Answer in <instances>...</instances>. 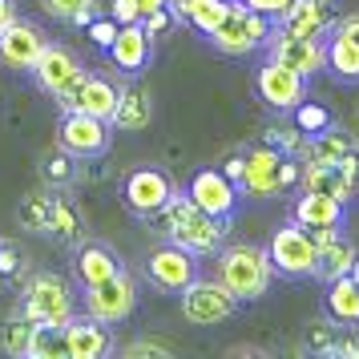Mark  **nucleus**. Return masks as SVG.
I'll return each mask as SVG.
<instances>
[{
  "label": "nucleus",
  "mask_w": 359,
  "mask_h": 359,
  "mask_svg": "<svg viewBox=\"0 0 359 359\" xmlns=\"http://www.w3.org/2000/svg\"><path fill=\"white\" fill-rule=\"evenodd\" d=\"M226 222L230 218H214L206 214L198 202H190L186 190L170 198V206L162 210V234L165 243L182 246V250H190L198 259H214L222 246H226Z\"/></svg>",
  "instance_id": "nucleus-1"
},
{
  "label": "nucleus",
  "mask_w": 359,
  "mask_h": 359,
  "mask_svg": "<svg viewBox=\"0 0 359 359\" xmlns=\"http://www.w3.org/2000/svg\"><path fill=\"white\" fill-rule=\"evenodd\" d=\"M214 259H218V278L238 294V303H259L275 283V262L266 255V246L230 243Z\"/></svg>",
  "instance_id": "nucleus-2"
},
{
  "label": "nucleus",
  "mask_w": 359,
  "mask_h": 359,
  "mask_svg": "<svg viewBox=\"0 0 359 359\" xmlns=\"http://www.w3.org/2000/svg\"><path fill=\"white\" fill-rule=\"evenodd\" d=\"M271 33H275V20L271 17L255 13L250 4H243V0H230L226 17L218 20V29L206 36V45L218 49L222 57H250L255 49L266 45Z\"/></svg>",
  "instance_id": "nucleus-3"
},
{
  "label": "nucleus",
  "mask_w": 359,
  "mask_h": 359,
  "mask_svg": "<svg viewBox=\"0 0 359 359\" xmlns=\"http://www.w3.org/2000/svg\"><path fill=\"white\" fill-rule=\"evenodd\" d=\"M20 307L29 311L33 323H53V327H65L77 315L69 283L61 275H53V271H33L29 275L25 291H20Z\"/></svg>",
  "instance_id": "nucleus-4"
},
{
  "label": "nucleus",
  "mask_w": 359,
  "mask_h": 359,
  "mask_svg": "<svg viewBox=\"0 0 359 359\" xmlns=\"http://www.w3.org/2000/svg\"><path fill=\"white\" fill-rule=\"evenodd\" d=\"M266 255L275 262V275L283 278H315V266H319V246L311 238V230L303 222H283V226L271 234L266 243Z\"/></svg>",
  "instance_id": "nucleus-5"
},
{
  "label": "nucleus",
  "mask_w": 359,
  "mask_h": 359,
  "mask_svg": "<svg viewBox=\"0 0 359 359\" xmlns=\"http://www.w3.org/2000/svg\"><path fill=\"white\" fill-rule=\"evenodd\" d=\"M174 194H178V186L162 165H133L121 178V202L137 218H162V210L170 206Z\"/></svg>",
  "instance_id": "nucleus-6"
},
{
  "label": "nucleus",
  "mask_w": 359,
  "mask_h": 359,
  "mask_svg": "<svg viewBox=\"0 0 359 359\" xmlns=\"http://www.w3.org/2000/svg\"><path fill=\"white\" fill-rule=\"evenodd\" d=\"M178 299L190 327H218L234 319V311H238V294L230 291L222 278H194Z\"/></svg>",
  "instance_id": "nucleus-7"
},
{
  "label": "nucleus",
  "mask_w": 359,
  "mask_h": 359,
  "mask_svg": "<svg viewBox=\"0 0 359 359\" xmlns=\"http://www.w3.org/2000/svg\"><path fill=\"white\" fill-rule=\"evenodd\" d=\"M137 307V283L133 275L121 266L117 275H109L105 283H93V287H85V315H93L101 323H126Z\"/></svg>",
  "instance_id": "nucleus-8"
},
{
  "label": "nucleus",
  "mask_w": 359,
  "mask_h": 359,
  "mask_svg": "<svg viewBox=\"0 0 359 359\" xmlns=\"http://www.w3.org/2000/svg\"><path fill=\"white\" fill-rule=\"evenodd\" d=\"M283 162L287 154H278L275 146H246V170H243V182L238 190L246 198H259V202H271V198H283L287 194V182H283Z\"/></svg>",
  "instance_id": "nucleus-9"
},
{
  "label": "nucleus",
  "mask_w": 359,
  "mask_h": 359,
  "mask_svg": "<svg viewBox=\"0 0 359 359\" xmlns=\"http://www.w3.org/2000/svg\"><path fill=\"white\" fill-rule=\"evenodd\" d=\"M146 278L162 294H182L198 278V255H190L174 243H162L158 250L146 255Z\"/></svg>",
  "instance_id": "nucleus-10"
},
{
  "label": "nucleus",
  "mask_w": 359,
  "mask_h": 359,
  "mask_svg": "<svg viewBox=\"0 0 359 359\" xmlns=\"http://www.w3.org/2000/svg\"><path fill=\"white\" fill-rule=\"evenodd\" d=\"M255 93H259V101H266L271 109L291 114L294 105L307 97V77L294 73V69H287V65H278V61H271V57H262V65L255 69Z\"/></svg>",
  "instance_id": "nucleus-11"
},
{
  "label": "nucleus",
  "mask_w": 359,
  "mask_h": 359,
  "mask_svg": "<svg viewBox=\"0 0 359 359\" xmlns=\"http://www.w3.org/2000/svg\"><path fill=\"white\" fill-rule=\"evenodd\" d=\"M117 93H121V85H114L105 73H89L85 69L77 81L69 85L65 93L57 97V105L65 109V114H93V117H114V109H117Z\"/></svg>",
  "instance_id": "nucleus-12"
},
{
  "label": "nucleus",
  "mask_w": 359,
  "mask_h": 359,
  "mask_svg": "<svg viewBox=\"0 0 359 359\" xmlns=\"http://www.w3.org/2000/svg\"><path fill=\"white\" fill-rule=\"evenodd\" d=\"M262 49H266L271 61L303 73L307 81L315 73H323V41H315V36H299V33H287V29H275V33L266 36Z\"/></svg>",
  "instance_id": "nucleus-13"
},
{
  "label": "nucleus",
  "mask_w": 359,
  "mask_h": 359,
  "mask_svg": "<svg viewBox=\"0 0 359 359\" xmlns=\"http://www.w3.org/2000/svg\"><path fill=\"white\" fill-rule=\"evenodd\" d=\"M109 137H114V126L105 117L77 114V109L61 117V130H57V142L77 158H101L109 149Z\"/></svg>",
  "instance_id": "nucleus-14"
},
{
  "label": "nucleus",
  "mask_w": 359,
  "mask_h": 359,
  "mask_svg": "<svg viewBox=\"0 0 359 359\" xmlns=\"http://www.w3.org/2000/svg\"><path fill=\"white\" fill-rule=\"evenodd\" d=\"M49 45V36L41 25L33 20H13L4 33H0V65L4 69H17V73H33V65L41 61V53Z\"/></svg>",
  "instance_id": "nucleus-15"
},
{
  "label": "nucleus",
  "mask_w": 359,
  "mask_h": 359,
  "mask_svg": "<svg viewBox=\"0 0 359 359\" xmlns=\"http://www.w3.org/2000/svg\"><path fill=\"white\" fill-rule=\"evenodd\" d=\"M186 194H190V202H198L206 214H214V218H230L234 206H238V194H243V190H238L218 165H202V170L190 174Z\"/></svg>",
  "instance_id": "nucleus-16"
},
{
  "label": "nucleus",
  "mask_w": 359,
  "mask_h": 359,
  "mask_svg": "<svg viewBox=\"0 0 359 359\" xmlns=\"http://www.w3.org/2000/svg\"><path fill=\"white\" fill-rule=\"evenodd\" d=\"M85 73V65H81V57L69 49V45H45V53H41V61L33 65V81H36V89H45L49 97H61L69 85L77 81Z\"/></svg>",
  "instance_id": "nucleus-17"
},
{
  "label": "nucleus",
  "mask_w": 359,
  "mask_h": 359,
  "mask_svg": "<svg viewBox=\"0 0 359 359\" xmlns=\"http://www.w3.org/2000/svg\"><path fill=\"white\" fill-rule=\"evenodd\" d=\"M335 25H339V13H335L331 0H291L287 13L275 20V29H287V33H299V36H315V41H323Z\"/></svg>",
  "instance_id": "nucleus-18"
},
{
  "label": "nucleus",
  "mask_w": 359,
  "mask_h": 359,
  "mask_svg": "<svg viewBox=\"0 0 359 359\" xmlns=\"http://www.w3.org/2000/svg\"><path fill=\"white\" fill-rule=\"evenodd\" d=\"M65 343L69 359H105L114 351V331L93 315H73L65 323Z\"/></svg>",
  "instance_id": "nucleus-19"
},
{
  "label": "nucleus",
  "mask_w": 359,
  "mask_h": 359,
  "mask_svg": "<svg viewBox=\"0 0 359 359\" xmlns=\"http://www.w3.org/2000/svg\"><path fill=\"white\" fill-rule=\"evenodd\" d=\"M105 57L114 61V69L137 77V73L149 65V57H154V41H149V33L142 29V20H137V25H121L117 36H114V45L105 49Z\"/></svg>",
  "instance_id": "nucleus-20"
},
{
  "label": "nucleus",
  "mask_w": 359,
  "mask_h": 359,
  "mask_svg": "<svg viewBox=\"0 0 359 359\" xmlns=\"http://www.w3.org/2000/svg\"><path fill=\"white\" fill-rule=\"evenodd\" d=\"M121 271V259L109 243L101 238H85L81 246H73V275L81 287H93V283H105L109 275Z\"/></svg>",
  "instance_id": "nucleus-21"
},
{
  "label": "nucleus",
  "mask_w": 359,
  "mask_h": 359,
  "mask_svg": "<svg viewBox=\"0 0 359 359\" xmlns=\"http://www.w3.org/2000/svg\"><path fill=\"white\" fill-rule=\"evenodd\" d=\"M149 121H154V97H149V89L142 81H126L121 93H117V109L109 117V126L121 133H142V130H149Z\"/></svg>",
  "instance_id": "nucleus-22"
},
{
  "label": "nucleus",
  "mask_w": 359,
  "mask_h": 359,
  "mask_svg": "<svg viewBox=\"0 0 359 359\" xmlns=\"http://www.w3.org/2000/svg\"><path fill=\"white\" fill-rule=\"evenodd\" d=\"M323 73H331L339 85H359V41L331 29L323 36Z\"/></svg>",
  "instance_id": "nucleus-23"
},
{
  "label": "nucleus",
  "mask_w": 359,
  "mask_h": 359,
  "mask_svg": "<svg viewBox=\"0 0 359 359\" xmlns=\"http://www.w3.org/2000/svg\"><path fill=\"white\" fill-rule=\"evenodd\" d=\"M299 190L339 198V202H351V198L359 194L355 186L347 182V174H343L339 165H331V162H311V158H303V178H299Z\"/></svg>",
  "instance_id": "nucleus-24"
},
{
  "label": "nucleus",
  "mask_w": 359,
  "mask_h": 359,
  "mask_svg": "<svg viewBox=\"0 0 359 359\" xmlns=\"http://www.w3.org/2000/svg\"><path fill=\"white\" fill-rule=\"evenodd\" d=\"M343 214H347V202H339V198L299 190L291 218H294V222H303L307 230H315V226H343Z\"/></svg>",
  "instance_id": "nucleus-25"
},
{
  "label": "nucleus",
  "mask_w": 359,
  "mask_h": 359,
  "mask_svg": "<svg viewBox=\"0 0 359 359\" xmlns=\"http://www.w3.org/2000/svg\"><path fill=\"white\" fill-rule=\"evenodd\" d=\"M230 0H170V13L178 17V25L194 29L198 36H210L218 29V20L226 17Z\"/></svg>",
  "instance_id": "nucleus-26"
},
{
  "label": "nucleus",
  "mask_w": 359,
  "mask_h": 359,
  "mask_svg": "<svg viewBox=\"0 0 359 359\" xmlns=\"http://www.w3.org/2000/svg\"><path fill=\"white\" fill-rule=\"evenodd\" d=\"M49 234L61 246H81L85 243V218H81V210H77L73 198H61V194L49 198Z\"/></svg>",
  "instance_id": "nucleus-27"
},
{
  "label": "nucleus",
  "mask_w": 359,
  "mask_h": 359,
  "mask_svg": "<svg viewBox=\"0 0 359 359\" xmlns=\"http://www.w3.org/2000/svg\"><path fill=\"white\" fill-rule=\"evenodd\" d=\"M327 315L343 327H359V283L351 275L327 283Z\"/></svg>",
  "instance_id": "nucleus-28"
},
{
  "label": "nucleus",
  "mask_w": 359,
  "mask_h": 359,
  "mask_svg": "<svg viewBox=\"0 0 359 359\" xmlns=\"http://www.w3.org/2000/svg\"><path fill=\"white\" fill-rule=\"evenodd\" d=\"M33 331H36V323L29 319V311L25 307L8 311V315L0 319V351H4V355H17V359H29Z\"/></svg>",
  "instance_id": "nucleus-29"
},
{
  "label": "nucleus",
  "mask_w": 359,
  "mask_h": 359,
  "mask_svg": "<svg viewBox=\"0 0 359 359\" xmlns=\"http://www.w3.org/2000/svg\"><path fill=\"white\" fill-rule=\"evenodd\" d=\"M29 255L17 238H0V291H13L20 294L25 283H29Z\"/></svg>",
  "instance_id": "nucleus-30"
},
{
  "label": "nucleus",
  "mask_w": 359,
  "mask_h": 359,
  "mask_svg": "<svg viewBox=\"0 0 359 359\" xmlns=\"http://www.w3.org/2000/svg\"><path fill=\"white\" fill-rule=\"evenodd\" d=\"M36 170H41V178L49 182L53 190H61V186H73V182H77V174H81V170H77V154H69L61 142H57L53 149H45V154L36 158Z\"/></svg>",
  "instance_id": "nucleus-31"
},
{
  "label": "nucleus",
  "mask_w": 359,
  "mask_h": 359,
  "mask_svg": "<svg viewBox=\"0 0 359 359\" xmlns=\"http://www.w3.org/2000/svg\"><path fill=\"white\" fill-rule=\"evenodd\" d=\"M355 243L351 238H335L331 246H323L319 250V266H315V278H323V283H331V278H339V275H351V262H355Z\"/></svg>",
  "instance_id": "nucleus-32"
},
{
  "label": "nucleus",
  "mask_w": 359,
  "mask_h": 359,
  "mask_svg": "<svg viewBox=\"0 0 359 359\" xmlns=\"http://www.w3.org/2000/svg\"><path fill=\"white\" fill-rule=\"evenodd\" d=\"M29 359H69L65 327L36 323V331H33V347H29Z\"/></svg>",
  "instance_id": "nucleus-33"
},
{
  "label": "nucleus",
  "mask_w": 359,
  "mask_h": 359,
  "mask_svg": "<svg viewBox=\"0 0 359 359\" xmlns=\"http://www.w3.org/2000/svg\"><path fill=\"white\" fill-rule=\"evenodd\" d=\"M93 4H97V0H41V8H45L53 20H61V25H89V20L97 17Z\"/></svg>",
  "instance_id": "nucleus-34"
},
{
  "label": "nucleus",
  "mask_w": 359,
  "mask_h": 359,
  "mask_svg": "<svg viewBox=\"0 0 359 359\" xmlns=\"http://www.w3.org/2000/svg\"><path fill=\"white\" fill-rule=\"evenodd\" d=\"M291 121L307 133V137H315V133H323V130H331V126H335L331 109H327V105H319V101H307V97L291 109Z\"/></svg>",
  "instance_id": "nucleus-35"
},
{
  "label": "nucleus",
  "mask_w": 359,
  "mask_h": 359,
  "mask_svg": "<svg viewBox=\"0 0 359 359\" xmlns=\"http://www.w3.org/2000/svg\"><path fill=\"white\" fill-rule=\"evenodd\" d=\"M49 198L53 194H33L17 206V222L20 230H33V234H49Z\"/></svg>",
  "instance_id": "nucleus-36"
},
{
  "label": "nucleus",
  "mask_w": 359,
  "mask_h": 359,
  "mask_svg": "<svg viewBox=\"0 0 359 359\" xmlns=\"http://www.w3.org/2000/svg\"><path fill=\"white\" fill-rule=\"evenodd\" d=\"M343 323L335 319H319V323L307 327V339H303V351H323V355H335V339H339Z\"/></svg>",
  "instance_id": "nucleus-37"
},
{
  "label": "nucleus",
  "mask_w": 359,
  "mask_h": 359,
  "mask_svg": "<svg viewBox=\"0 0 359 359\" xmlns=\"http://www.w3.org/2000/svg\"><path fill=\"white\" fill-rule=\"evenodd\" d=\"M262 142L275 146L278 154H299V149H307V133L291 121V126H271V130L262 133Z\"/></svg>",
  "instance_id": "nucleus-38"
},
{
  "label": "nucleus",
  "mask_w": 359,
  "mask_h": 359,
  "mask_svg": "<svg viewBox=\"0 0 359 359\" xmlns=\"http://www.w3.org/2000/svg\"><path fill=\"white\" fill-rule=\"evenodd\" d=\"M117 29H121V25H117V20L109 17V13H105V17H93L89 25H85V36H89V41H93V45H97L101 53H105L109 45H114Z\"/></svg>",
  "instance_id": "nucleus-39"
},
{
  "label": "nucleus",
  "mask_w": 359,
  "mask_h": 359,
  "mask_svg": "<svg viewBox=\"0 0 359 359\" xmlns=\"http://www.w3.org/2000/svg\"><path fill=\"white\" fill-rule=\"evenodd\" d=\"M174 25H178V17L170 13V4H165L162 13H149V17H142V29L149 33V41H158V36H165L170 29H174Z\"/></svg>",
  "instance_id": "nucleus-40"
},
{
  "label": "nucleus",
  "mask_w": 359,
  "mask_h": 359,
  "mask_svg": "<svg viewBox=\"0 0 359 359\" xmlns=\"http://www.w3.org/2000/svg\"><path fill=\"white\" fill-rule=\"evenodd\" d=\"M126 355L130 359H142V355H154V359H170L174 355V347L170 343H158V339H137L126 347Z\"/></svg>",
  "instance_id": "nucleus-41"
},
{
  "label": "nucleus",
  "mask_w": 359,
  "mask_h": 359,
  "mask_svg": "<svg viewBox=\"0 0 359 359\" xmlns=\"http://www.w3.org/2000/svg\"><path fill=\"white\" fill-rule=\"evenodd\" d=\"M109 17H114L117 25H137L142 13H137V4H133V0H114V4H109Z\"/></svg>",
  "instance_id": "nucleus-42"
},
{
  "label": "nucleus",
  "mask_w": 359,
  "mask_h": 359,
  "mask_svg": "<svg viewBox=\"0 0 359 359\" xmlns=\"http://www.w3.org/2000/svg\"><path fill=\"white\" fill-rule=\"evenodd\" d=\"M243 4H250L255 13H262V17L278 20L283 13H287V4H291V0H243Z\"/></svg>",
  "instance_id": "nucleus-43"
},
{
  "label": "nucleus",
  "mask_w": 359,
  "mask_h": 359,
  "mask_svg": "<svg viewBox=\"0 0 359 359\" xmlns=\"http://www.w3.org/2000/svg\"><path fill=\"white\" fill-rule=\"evenodd\" d=\"M243 170H246V149H234L226 162H222V174H226V178L238 186V182H243Z\"/></svg>",
  "instance_id": "nucleus-44"
},
{
  "label": "nucleus",
  "mask_w": 359,
  "mask_h": 359,
  "mask_svg": "<svg viewBox=\"0 0 359 359\" xmlns=\"http://www.w3.org/2000/svg\"><path fill=\"white\" fill-rule=\"evenodd\" d=\"M339 234H343V226H315V230H311V238H315V246H319V250H323V246H331Z\"/></svg>",
  "instance_id": "nucleus-45"
},
{
  "label": "nucleus",
  "mask_w": 359,
  "mask_h": 359,
  "mask_svg": "<svg viewBox=\"0 0 359 359\" xmlns=\"http://www.w3.org/2000/svg\"><path fill=\"white\" fill-rule=\"evenodd\" d=\"M339 33H347L351 41H359V13H339V25H335Z\"/></svg>",
  "instance_id": "nucleus-46"
},
{
  "label": "nucleus",
  "mask_w": 359,
  "mask_h": 359,
  "mask_svg": "<svg viewBox=\"0 0 359 359\" xmlns=\"http://www.w3.org/2000/svg\"><path fill=\"white\" fill-rule=\"evenodd\" d=\"M17 20V0H0V33Z\"/></svg>",
  "instance_id": "nucleus-47"
},
{
  "label": "nucleus",
  "mask_w": 359,
  "mask_h": 359,
  "mask_svg": "<svg viewBox=\"0 0 359 359\" xmlns=\"http://www.w3.org/2000/svg\"><path fill=\"white\" fill-rule=\"evenodd\" d=\"M133 4H137V13H142V17H149V13H162L170 0H133Z\"/></svg>",
  "instance_id": "nucleus-48"
},
{
  "label": "nucleus",
  "mask_w": 359,
  "mask_h": 359,
  "mask_svg": "<svg viewBox=\"0 0 359 359\" xmlns=\"http://www.w3.org/2000/svg\"><path fill=\"white\" fill-rule=\"evenodd\" d=\"M351 278L359 283V255H355V262H351Z\"/></svg>",
  "instance_id": "nucleus-49"
}]
</instances>
